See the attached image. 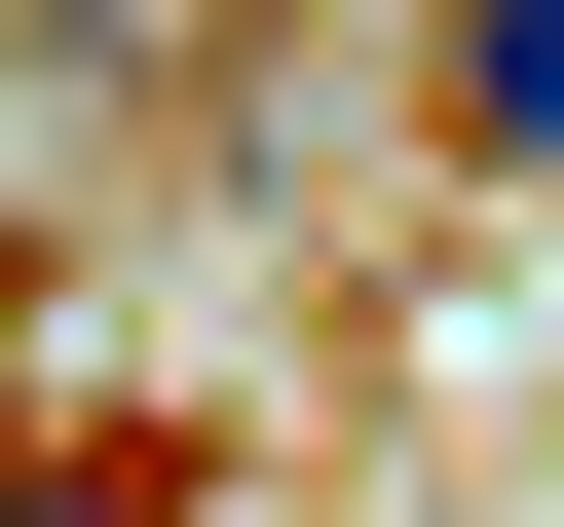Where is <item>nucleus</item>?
<instances>
[{"instance_id":"obj_1","label":"nucleus","mask_w":564,"mask_h":527,"mask_svg":"<svg viewBox=\"0 0 564 527\" xmlns=\"http://www.w3.org/2000/svg\"><path fill=\"white\" fill-rule=\"evenodd\" d=\"M414 114H452V189H564V0H489V39H414Z\"/></svg>"}]
</instances>
